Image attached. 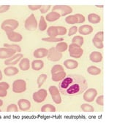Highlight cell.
Wrapping results in <instances>:
<instances>
[{
    "label": "cell",
    "instance_id": "1",
    "mask_svg": "<svg viewBox=\"0 0 117 131\" xmlns=\"http://www.w3.org/2000/svg\"><path fill=\"white\" fill-rule=\"evenodd\" d=\"M88 87V82L83 76L69 75L60 81L59 90L65 96L73 97L84 93Z\"/></svg>",
    "mask_w": 117,
    "mask_h": 131
},
{
    "label": "cell",
    "instance_id": "2",
    "mask_svg": "<svg viewBox=\"0 0 117 131\" xmlns=\"http://www.w3.org/2000/svg\"><path fill=\"white\" fill-rule=\"evenodd\" d=\"M19 23L14 19H8L5 20V21L2 22L1 25V28L2 30H4L6 33H8L10 31H14L19 27Z\"/></svg>",
    "mask_w": 117,
    "mask_h": 131
},
{
    "label": "cell",
    "instance_id": "3",
    "mask_svg": "<svg viewBox=\"0 0 117 131\" xmlns=\"http://www.w3.org/2000/svg\"><path fill=\"white\" fill-rule=\"evenodd\" d=\"M68 49L70 56L74 58H80L84 54V50L81 47L76 45L75 44H70Z\"/></svg>",
    "mask_w": 117,
    "mask_h": 131
},
{
    "label": "cell",
    "instance_id": "4",
    "mask_svg": "<svg viewBox=\"0 0 117 131\" xmlns=\"http://www.w3.org/2000/svg\"><path fill=\"white\" fill-rule=\"evenodd\" d=\"M38 27V22L34 14H31L25 21V28L30 31H34Z\"/></svg>",
    "mask_w": 117,
    "mask_h": 131
},
{
    "label": "cell",
    "instance_id": "5",
    "mask_svg": "<svg viewBox=\"0 0 117 131\" xmlns=\"http://www.w3.org/2000/svg\"><path fill=\"white\" fill-rule=\"evenodd\" d=\"M26 90V83L23 80H17L13 84V91L15 93H21Z\"/></svg>",
    "mask_w": 117,
    "mask_h": 131
},
{
    "label": "cell",
    "instance_id": "6",
    "mask_svg": "<svg viewBox=\"0 0 117 131\" xmlns=\"http://www.w3.org/2000/svg\"><path fill=\"white\" fill-rule=\"evenodd\" d=\"M53 11L59 13L61 16H65L70 14L73 12V9L68 5H55L53 7Z\"/></svg>",
    "mask_w": 117,
    "mask_h": 131
},
{
    "label": "cell",
    "instance_id": "7",
    "mask_svg": "<svg viewBox=\"0 0 117 131\" xmlns=\"http://www.w3.org/2000/svg\"><path fill=\"white\" fill-rule=\"evenodd\" d=\"M49 93L51 95V98L54 103L56 104H60L61 103V97L60 95L59 90L56 86H51L49 88Z\"/></svg>",
    "mask_w": 117,
    "mask_h": 131
},
{
    "label": "cell",
    "instance_id": "8",
    "mask_svg": "<svg viewBox=\"0 0 117 131\" xmlns=\"http://www.w3.org/2000/svg\"><path fill=\"white\" fill-rule=\"evenodd\" d=\"M47 58L50 61L56 62L61 60V58H62V54L56 51L55 47H51L48 50Z\"/></svg>",
    "mask_w": 117,
    "mask_h": 131
},
{
    "label": "cell",
    "instance_id": "9",
    "mask_svg": "<svg viewBox=\"0 0 117 131\" xmlns=\"http://www.w3.org/2000/svg\"><path fill=\"white\" fill-rule=\"evenodd\" d=\"M48 95L47 90L45 89H40L38 91L33 94V100L36 103H42L43 102Z\"/></svg>",
    "mask_w": 117,
    "mask_h": 131
},
{
    "label": "cell",
    "instance_id": "10",
    "mask_svg": "<svg viewBox=\"0 0 117 131\" xmlns=\"http://www.w3.org/2000/svg\"><path fill=\"white\" fill-rule=\"evenodd\" d=\"M97 90L94 88H89L85 92L83 98L85 101H86L88 103H91L97 97Z\"/></svg>",
    "mask_w": 117,
    "mask_h": 131
},
{
    "label": "cell",
    "instance_id": "11",
    "mask_svg": "<svg viewBox=\"0 0 117 131\" xmlns=\"http://www.w3.org/2000/svg\"><path fill=\"white\" fill-rule=\"evenodd\" d=\"M16 52L7 47L0 48V59H8L15 55Z\"/></svg>",
    "mask_w": 117,
    "mask_h": 131
},
{
    "label": "cell",
    "instance_id": "12",
    "mask_svg": "<svg viewBox=\"0 0 117 131\" xmlns=\"http://www.w3.org/2000/svg\"><path fill=\"white\" fill-rule=\"evenodd\" d=\"M22 58H23L22 54H15L13 56H12L8 59H6L5 61V64L6 66L16 65L20 61V60H21Z\"/></svg>",
    "mask_w": 117,
    "mask_h": 131
},
{
    "label": "cell",
    "instance_id": "13",
    "mask_svg": "<svg viewBox=\"0 0 117 131\" xmlns=\"http://www.w3.org/2000/svg\"><path fill=\"white\" fill-rule=\"evenodd\" d=\"M7 35V38L10 42H21L23 39V37L21 34L17 32H15L14 31H10L8 33H6Z\"/></svg>",
    "mask_w": 117,
    "mask_h": 131
},
{
    "label": "cell",
    "instance_id": "14",
    "mask_svg": "<svg viewBox=\"0 0 117 131\" xmlns=\"http://www.w3.org/2000/svg\"><path fill=\"white\" fill-rule=\"evenodd\" d=\"M18 106L21 111H28L31 108V103L27 99H20L18 102Z\"/></svg>",
    "mask_w": 117,
    "mask_h": 131
},
{
    "label": "cell",
    "instance_id": "15",
    "mask_svg": "<svg viewBox=\"0 0 117 131\" xmlns=\"http://www.w3.org/2000/svg\"><path fill=\"white\" fill-rule=\"evenodd\" d=\"M89 59L92 62H94V63H100L103 60V55L100 52L94 51L90 54Z\"/></svg>",
    "mask_w": 117,
    "mask_h": 131
},
{
    "label": "cell",
    "instance_id": "16",
    "mask_svg": "<svg viewBox=\"0 0 117 131\" xmlns=\"http://www.w3.org/2000/svg\"><path fill=\"white\" fill-rule=\"evenodd\" d=\"M78 31L82 35H88L93 31V27L89 25H83L78 29Z\"/></svg>",
    "mask_w": 117,
    "mask_h": 131
},
{
    "label": "cell",
    "instance_id": "17",
    "mask_svg": "<svg viewBox=\"0 0 117 131\" xmlns=\"http://www.w3.org/2000/svg\"><path fill=\"white\" fill-rule=\"evenodd\" d=\"M60 17H61V15L59 13L52 11V12L46 15V16L45 17V19H46V20L48 21V22H53V21H56L57 20H59L60 18Z\"/></svg>",
    "mask_w": 117,
    "mask_h": 131
},
{
    "label": "cell",
    "instance_id": "18",
    "mask_svg": "<svg viewBox=\"0 0 117 131\" xmlns=\"http://www.w3.org/2000/svg\"><path fill=\"white\" fill-rule=\"evenodd\" d=\"M48 50L46 48H38L34 52V57L37 58H42L48 56Z\"/></svg>",
    "mask_w": 117,
    "mask_h": 131
},
{
    "label": "cell",
    "instance_id": "19",
    "mask_svg": "<svg viewBox=\"0 0 117 131\" xmlns=\"http://www.w3.org/2000/svg\"><path fill=\"white\" fill-rule=\"evenodd\" d=\"M63 64L68 69H77L78 66V61H74V60H70V59H67V60L64 61Z\"/></svg>",
    "mask_w": 117,
    "mask_h": 131
},
{
    "label": "cell",
    "instance_id": "20",
    "mask_svg": "<svg viewBox=\"0 0 117 131\" xmlns=\"http://www.w3.org/2000/svg\"><path fill=\"white\" fill-rule=\"evenodd\" d=\"M19 66V68L22 71H27L29 69V68L31 66V65H30V61H29L28 58H22L21 60Z\"/></svg>",
    "mask_w": 117,
    "mask_h": 131
},
{
    "label": "cell",
    "instance_id": "21",
    "mask_svg": "<svg viewBox=\"0 0 117 131\" xmlns=\"http://www.w3.org/2000/svg\"><path fill=\"white\" fill-rule=\"evenodd\" d=\"M19 71L18 69V68L14 67V66H8L7 68H5V70H4V73L6 76H14L19 74Z\"/></svg>",
    "mask_w": 117,
    "mask_h": 131
},
{
    "label": "cell",
    "instance_id": "22",
    "mask_svg": "<svg viewBox=\"0 0 117 131\" xmlns=\"http://www.w3.org/2000/svg\"><path fill=\"white\" fill-rule=\"evenodd\" d=\"M88 20L91 24H96L100 22L101 18L100 17V15L95 14V13H90L88 15Z\"/></svg>",
    "mask_w": 117,
    "mask_h": 131
},
{
    "label": "cell",
    "instance_id": "23",
    "mask_svg": "<svg viewBox=\"0 0 117 131\" xmlns=\"http://www.w3.org/2000/svg\"><path fill=\"white\" fill-rule=\"evenodd\" d=\"M32 68L33 70L35 71H40L42 69L44 66V63L43 61L41 60H36V61H34L32 63Z\"/></svg>",
    "mask_w": 117,
    "mask_h": 131
},
{
    "label": "cell",
    "instance_id": "24",
    "mask_svg": "<svg viewBox=\"0 0 117 131\" xmlns=\"http://www.w3.org/2000/svg\"><path fill=\"white\" fill-rule=\"evenodd\" d=\"M51 75V79L53 81H54V82H60V81H61L65 77L67 74H66V72H65V71H61V72H59V73H56V74Z\"/></svg>",
    "mask_w": 117,
    "mask_h": 131
},
{
    "label": "cell",
    "instance_id": "25",
    "mask_svg": "<svg viewBox=\"0 0 117 131\" xmlns=\"http://www.w3.org/2000/svg\"><path fill=\"white\" fill-rule=\"evenodd\" d=\"M67 48H68L67 44L64 42H59L56 45V47H55V49H56V51L60 52V53L63 52H65L67 50Z\"/></svg>",
    "mask_w": 117,
    "mask_h": 131
},
{
    "label": "cell",
    "instance_id": "26",
    "mask_svg": "<svg viewBox=\"0 0 117 131\" xmlns=\"http://www.w3.org/2000/svg\"><path fill=\"white\" fill-rule=\"evenodd\" d=\"M87 72L89 73V74L94 75V76H97V75L100 74L101 73V69L100 68H97L96 66H89L87 68Z\"/></svg>",
    "mask_w": 117,
    "mask_h": 131
},
{
    "label": "cell",
    "instance_id": "27",
    "mask_svg": "<svg viewBox=\"0 0 117 131\" xmlns=\"http://www.w3.org/2000/svg\"><path fill=\"white\" fill-rule=\"evenodd\" d=\"M42 112H55L56 108L51 104H45L41 108Z\"/></svg>",
    "mask_w": 117,
    "mask_h": 131
},
{
    "label": "cell",
    "instance_id": "28",
    "mask_svg": "<svg viewBox=\"0 0 117 131\" xmlns=\"http://www.w3.org/2000/svg\"><path fill=\"white\" fill-rule=\"evenodd\" d=\"M72 44H75L76 45L81 47L84 44V38L80 36H75L72 39Z\"/></svg>",
    "mask_w": 117,
    "mask_h": 131
},
{
    "label": "cell",
    "instance_id": "29",
    "mask_svg": "<svg viewBox=\"0 0 117 131\" xmlns=\"http://www.w3.org/2000/svg\"><path fill=\"white\" fill-rule=\"evenodd\" d=\"M38 27L40 31H46V29L47 28V24L46 21V19L44 16H41L40 17V22L38 24Z\"/></svg>",
    "mask_w": 117,
    "mask_h": 131
},
{
    "label": "cell",
    "instance_id": "30",
    "mask_svg": "<svg viewBox=\"0 0 117 131\" xmlns=\"http://www.w3.org/2000/svg\"><path fill=\"white\" fill-rule=\"evenodd\" d=\"M47 34L50 37H56L58 36L56 26H50L47 29Z\"/></svg>",
    "mask_w": 117,
    "mask_h": 131
},
{
    "label": "cell",
    "instance_id": "31",
    "mask_svg": "<svg viewBox=\"0 0 117 131\" xmlns=\"http://www.w3.org/2000/svg\"><path fill=\"white\" fill-rule=\"evenodd\" d=\"M65 21L67 24H70V25H74V24H78V19L75 17V15L67 16L65 18Z\"/></svg>",
    "mask_w": 117,
    "mask_h": 131
},
{
    "label": "cell",
    "instance_id": "32",
    "mask_svg": "<svg viewBox=\"0 0 117 131\" xmlns=\"http://www.w3.org/2000/svg\"><path fill=\"white\" fill-rule=\"evenodd\" d=\"M42 41L46 42H61L64 41V39L63 38H57V37H48L43 38L42 39Z\"/></svg>",
    "mask_w": 117,
    "mask_h": 131
},
{
    "label": "cell",
    "instance_id": "33",
    "mask_svg": "<svg viewBox=\"0 0 117 131\" xmlns=\"http://www.w3.org/2000/svg\"><path fill=\"white\" fill-rule=\"evenodd\" d=\"M80 108H81L82 111H84L85 112H93L94 111L93 106L88 103H83L80 106Z\"/></svg>",
    "mask_w": 117,
    "mask_h": 131
},
{
    "label": "cell",
    "instance_id": "34",
    "mask_svg": "<svg viewBox=\"0 0 117 131\" xmlns=\"http://www.w3.org/2000/svg\"><path fill=\"white\" fill-rule=\"evenodd\" d=\"M4 47L7 48H10L13 50H14L16 52H20L21 51V48L18 45H10V44H4Z\"/></svg>",
    "mask_w": 117,
    "mask_h": 131
},
{
    "label": "cell",
    "instance_id": "35",
    "mask_svg": "<svg viewBox=\"0 0 117 131\" xmlns=\"http://www.w3.org/2000/svg\"><path fill=\"white\" fill-rule=\"evenodd\" d=\"M61 71H64V67L61 65H55L53 66V68L51 69V74H54L56 73L61 72Z\"/></svg>",
    "mask_w": 117,
    "mask_h": 131
},
{
    "label": "cell",
    "instance_id": "36",
    "mask_svg": "<svg viewBox=\"0 0 117 131\" xmlns=\"http://www.w3.org/2000/svg\"><path fill=\"white\" fill-rule=\"evenodd\" d=\"M47 77H48L46 74H41L39 76V77L38 78V81H37L38 88H41V86L45 82V81L47 80Z\"/></svg>",
    "mask_w": 117,
    "mask_h": 131
},
{
    "label": "cell",
    "instance_id": "37",
    "mask_svg": "<svg viewBox=\"0 0 117 131\" xmlns=\"http://www.w3.org/2000/svg\"><path fill=\"white\" fill-rule=\"evenodd\" d=\"M7 112H19L18 106L16 104H14V103L10 104L7 108Z\"/></svg>",
    "mask_w": 117,
    "mask_h": 131
},
{
    "label": "cell",
    "instance_id": "38",
    "mask_svg": "<svg viewBox=\"0 0 117 131\" xmlns=\"http://www.w3.org/2000/svg\"><path fill=\"white\" fill-rule=\"evenodd\" d=\"M92 42H93L94 45L98 49H103V41H100L97 39L93 38L92 39Z\"/></svg>",
    "mask_w": 117,
    "mask_h": 131
},
{
    "label": "cell",
    "instance_id": "39",
    "mask_svg": "<svg viewBox=\"0 0 117 131\" xmlns=\"http://www.w3.org/2000/svg\"><path fill=\"white\" fill-rule=\"evenodd\" d=\"M58 36H63L67 33V29L63 26H56Z\"/></svg>",
    "mask_w": 117,
    "mask_h": 131
},
{
    "label": "cell",
    "instance_id": "40",
    "mask_svg": "<svg viewBox=\"0 0 117 131\" xmlns=\"http://www.w3.org/2000/svg\"><path fill=\"white\" fill-rule=\"evenodd\" d=\"M51 5H41V7H40V12L41 13H46L47 12L51 9Z\"/></svg>",
    "mask_w": 117,
    "mask_h": 131
},
{
    "label": "cell",
    "instance_id": "41",
    "mask_svg": "<svg viewBox=\"0 0 117 131\" xmlns=\"http://www.w3.org/2000/svg\"><path fill=\"white\" fill-rule=\"evenodd\" d=\"M77 32H78V28H77V26H72V27L70 28L69 32H68V36L71 37V36L75 34Z\"/></svg>",
    "mask_w": 117,
    "mask_h": 131
},
{
    "label": "cell",
    "instance_id": "42",
    "mask_svg": "<svg viewBox=\"0 0 117 131\" xmlns=\"http://www.w3.org/2000/svg\"><path fill=\"white\" fill-rule=\"evenodd\" d=\"M75 15L78 19V24H82L85 21V17L83 15L77 13V14H75Z\"/></svg>",
    "mask_w": 117,
    "mask_h": 131
},
{
    "label": "cell",
    "instance_id": "43",
    "mask_svg": "<svg viewBox=\"0 0 117 131\" xmlns=\"http://www.w3.org/2000/svg\"><path fill=\"white\" fill-rule=\"evenodd\" d=\"M103 37H104V34H103V31H99L97 32L95 35H94V38H95V39H97L99 40H100V41H103Z\"/></svg>",
    "mask_w": 117,
    "mask_h": 131
},
{
    "label": "cell",
    "instance_id": "44",
    "mask_svg": "<svg viewBox=\"0 0 117 131\" xmlns=\"http://www.w3.org/2000/svg\"><path fill=\"white\" fill-rule=\"evenodd\" d=\"M96 102H97V103L98 105L103 106V105H104V96H103V95H100L98 98H97Z\"/></svg>",
    "mask_w": 117,
    "mask_h": 131
},
{
    "label": "cell",
    "instance_id": "45",
    "mask_svg": "<svg viewBox=\"0 0 117 131\" xmlns=\"http://www.w3.org/2000/svg\"><path fill=\"white\" fill-rule=\"evenodd\" d=\"M10 5H2L0 7V13H3L5 12H7L9 10Z\"/></svg>",
    "mask_w": 117,
    "mask_h": 131
},
{
    "label": "cell",
    "instance_id": "46",
    "mask_svg": "<svg viewBox=\"0 0 117 131\" xmlns=\"http://www.w3.org/2000/svg\"><path fill=\"white\" fill-rule=\"evenodd\" d=\"M10 85L8 83L5 82H0V88H2V89L7 90L9 89Z\"/></svg>",
    "mask_w": 117,
    "mask_h": 131
},
{
    "label": "cell",
    "instance_id": "47",
    "mask_svg": "<svg viewBox=\"0 0 117 131\" xmlns=\"http://www.w3.org/2000/svg\"><path fill=\"white\" fill-rule=\"evenodd\" d=\"M28 7L31 10H38L40 9L41 5H28Z\"/></svg>",
    "mask_w": 117,
    "mask_h": 131
},
{
    "label": "cell",
    "instance_id": "48",
    "mask_svg": "<svg viewBox=\"0 0 117 131\" xmlns=\"http://www.w3.org/2000/svg\"><path fill=\"white\" fill-rule=\"evenodd\" d=\"M7 90L0 88V97L4 98V97H6V96H7Z\"/></svg>",
    "mask_w": 117,
    "mask_h": 131
},
{
    "label": "cell",
    "instance_id": "49",
    "mask_svg": "<svg viewBox=\"0 0 117 131\" xmlns=\"http://www.w3.org/2000/svg\"><path fill=\"white\" fill-rule=\"evenodd\" d=\"M2 80V71L0 70V80Z\"/></svg>",
    "mask_w": 117,
    "mask_h": 131
},
{
    "label": "cell",
    "instance_id": "50",
    "mask_svg": "<svg viewBox=\"0 0 117 131\" xmlns=\"http://www.w3.org/2000/svg\"><path fill=\"white\" fill-rule=\"evenodd\" d=\"M96 7H97L99 8H103V5H96Z\"/></svg>",
    "mask_w": 117,
    "mask_h": 131
},
{
    "label": "cell",
    "instance_id": "51",
    "mask_svg": "<svg viewBox=\"0 0 117 131\" xmlns=\"http://www.w3.org/2000/svg\"><path fill=\"white\" fill-rule=\"evenodd\" d=\"M2 105H3V101H2V100L0 99V106H2Z\"/></svg>",
    "mask_w": 117,
    "mask_h": 131
},
{
    "label": "cell",
    "instance_id": "52",
    "mask_svg": "<svg viewBox=\"0 0 117 131\" xmlns=\"http://www.w3.org/2000/svg\"><path fill=\"white\" fill-rule=\"evenodd\" d=\"M2 112V110H1V108H0V112Z\"/></svg>",
    "mask_w": 117,
    "mask_h": 131
}]
</instances>
